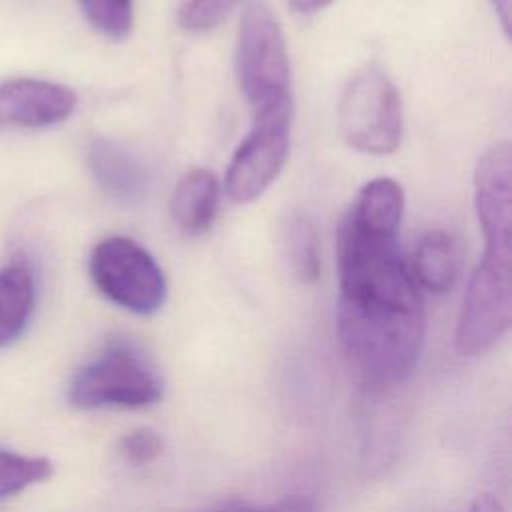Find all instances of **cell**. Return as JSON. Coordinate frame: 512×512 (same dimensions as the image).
<instances>
[{
    "label": "cell",
    "mask_w": 512,
    "mask_h": 512,
    "mask_svg": "<svg viewBox=\"0 0 512 512\" xmlns=\"http://www.w3.org/2000/svg\"><path fill=\"white\" fill-rule=\"evenodd\" d=\"M206 512H318L316 500L308 496H284L274 502L248 504V502H228Z\"/></svg>",
    "instance_id": "20"
},
{
    "label": "cell",
    "mask_w": 512,
    "mask_h": 512,
    "mask_svg": "<svg viewBox=\"0 0 512 512\" xmlns=\"http://www.w3.org/2000/svg\"><path fill=\"white\" fill-rule=\"evenodd\" d=\"M118 448H120V454L128 462L142 466V464L156 460L162 454L164 442L158 432H154L150 428H138V430H132L130 434H126L120 440Z\"/></svg>",
    "instance_id": "19"
},
{
    "label": "cell",
    "mask_w": 512,
    "mask_h": 512,
    "mask_svg": "<svg viewBox=\"0 0 512 512\" xmlns=\"http://www.w3.org/2000/svg\"><path fill=\"white\" fill-rule=\"evenodd\" d=\"M218 180L206 168H190L176 184L170 198V214L184 234L206 232L218 210Z\"/></svg>",
    "instance_id": "10"
},
{
    "label": "cell",
    "mask_w": 512,
    "mask_h": 512,
    "mask_svg": "<svg viewBox=\"0 0 512 512\" xmlns=\"http://www.w3.org/2000/svg\"><path fill=\"white\" fill-rule=\"evenodd\" d=\"M34 308V280L28 268L0 270V346L16 340Z\"/></svg>",
    "instance_id": "14"
},
{
    "label": "cell",
    "mask_w": 512,
    "mask_h": 512,
    "mask_svg": "<svg viewBox=\"0 0 512 512\" xmlns=\"http://www.w3.org/2000/svg\"><path fill=\"white\" fill-rule=\"evenodd\" d=\"M284 248L288 264L300 280L314 282L320 276V242L316 226L306 214H292L288 218Z\"/></svg>",
    "instance_id": "15"
},
{
    "label": "cell",
    "mask_w": 512,
    "mask_h": 512,
    "mask_svg": "<svg viewBox=\"0 0 512 512\" xmlns=\"http://www.w3.org/2000/svg\"><path fill=\"white\" fill-rule=\"evenodd\" d=\"M88 270L102 296L134 314H154L166 300V280L158 262L128 236L100 240L92 248Z\"/></svg>",
    "instance_id": "5"
},
{
    "label": "cell",
    "mask_w": 512,
    "mask_h": 512,
    "mask_svg": "<svg viewBox=\"0 0 512 512\" xmlns=\"http://www.w3.org/2000/svg\"><path fill=\"white\" fill-rule=\"evenodd\" d=\"M492 8L504 28V36H510V12H512V0H490Z\"/></svg>",
    "instance_id": "22"
},
{
    "label": "cell",
    "mask_w": 512,
    "mask_h": 512,
    "mask_svg": "<svg viewBox=\"0 0 512 512\" xmlns=\"http://www.w3.org/2000/svg\"><path fill=\"white\" fill-rule=\"evenodd\" d=\"M510 314V236H484V256L470 276L456 326L458 354L480 356L494 348L508 332Z\"/></svg>",
    "instance_id": "3"
},
{
    "label": "cell",
    "mask_w": 512,
    "mask_h": 512,
    "mask_svg": "<svg viewBox=\"0 0 512 512\" xmlns=\"http://www.w3.org/2000/svg\"><path fill=\"white\" fill-rule=\"evenodd\" d=\"M338 128L354 150L392 154L402 138V106L392 80L378 68L358 72L338 104Z\"/></svg>",
    "instance_id": "6"
},
{
    "label": "cell",
    "mask_w": 512,
    "mask_h": 512,
    "mask_svg": "<svg viewBox=\"0 0 512 512\" xmlns=\"http://www.w3.org/2000/svg\"><path fill=\"white\" fill-rule=\"evenodd\" d=\"M404 214V190L392 178H374L366 182L350 210L348 218L358 222L360 226L384 232H398Z\"/></svg>",
    "instance_id": "13"
},
{
    "label": "cell",
    "mask_w": 512,
    "mask_h": 512,
    "mask_svg": "<svg viewBox=\"0 0 512 512\" xmlns=\"http://www.w3.org/2000/svg\"><path fill=\"white\" fill-rule=\"evenodd\" d=\"M72 88L38 78H14L0 84V130L44 128L66 120L76 108Z\"/></svg>",
    "instance_id": "8"
},
{
    "label": "cell",
    "mask_w": 512,
    "mask_h": 512,
    "mask_svg": "<svg viewBox=\"0 0 512 512\" xmlns=\"http://www.w3.org/2000/svg\"><path fill=\"white\" fill-rule=\"evenodd\" d=\"M86 20L106 38L124 40L134 22L132 0H78Z\"/></svg>",
    "instance_id": "17"
},
{
    "label": "cell",
    "mask_w": 512,
    "mask_h": 512,
    "mask_svg": "<svg viewBox=\"0 0 512 512\" xmlns=\"http://www.w3.org/2000/svg\"><path fill=\"white\" fill-rule=\"evenodd\" d=\"M466 512H504V508H502V504L498 502V498H494V496H490V494H482V496H478V498L470 504V508H468Z\"/></svg>",
    "instance_id": "21"
},
{
    "label": "cell",
    "mask_w": 512,
    "mask_h": 512,
    "mask_svg": "<svg viewBox=\"0 0 512 512\" xmlns=\"http://www.w3.org/2000/svg\"><path fill=\"white\" fill-rule=\"evenodd\" d=\"M88 162L96 182L110 196H116L120 200H132L142 192L144 172L140 164L116 144L104 138L92 140Z\"/></svg>",
    "instance_id": "12"
},
{
    "label": "cell",
    "mask_w": 512,
    "mask_h": 512,
    "mask_svg": "<svg viewBox=\"0 0 512 512\" xmlns=\"http://www.w3.org/2000/svg\"><path fill=\"white\" fill-rule=\"evenodd\" d=\"M512 154L508 142L488 148L474 170V208L482 234H510Z\"/></svg>",
    "instance_id": "9"
},
{
    "label": "cell",
    "mask_w": 512,
    "mask_h": 512,
    "mask_svg": "<svg viewBox=\"0 0 512 512\" xmlns=\"http://www.w3.org/2000/svg\"><path fill=\"white\" fill-rule=\"evenodd\" d=\"M334 0H288L290 8L298 14H312L318 12L322 8H326L328 4H332Z\"/></svg>",
    "instance_id": "23"
},
{
    "label": "cell",
    "mask_w": 512,
    "mask_h": 512,
    "mask_svg": "<svg viewBox=\"0 0 512 512\" xmlns=\"http://www.w3.org/2000/svg\"><path fill=\"white\" fill-rule=\"evenodd\" d=\"M292 118H274L252 122L250 132L230 158L224 186L226 194L246 204L278 178L288 158Z\"/></svg>",
    "instance_id": "7"
},
{
    "label": "cell",
    "mask_w": 512,
    "mask_h": 512,
    "mask_svg": "<svg viewBox=\"0 0 512 512\" xmlns=\"http://www.w3.org/2000/svg\"><path fill=\"white\" fill-rule=\"evenodd\" d=\"M160 398L158 372L128 344L108 346L84 364L68 384V400L80 410L144 408Z\"/></svg>",
    "instance_id": "4"
},
{
    "label": "cell",
    "mask_w": 512,
    "mask_h": 512,
    "mask_svg": "<svg viewBox=\"0 0 512 512\" xmlns=\"http://www.w3.org/2000/svg\"><path fill=\"white\" fill-rule=\"evenodd\" d=\"M242 0H184L176 20L188 32H208L216 28Z\"/></svg>",
    "instance_id": "18"
},
{
    "label": "cell",
    "mask_w": 512,
    "mask_h": 512,
    "mask_svg": "<svg viewBox=\"0 0 512 512\" xmlns=\"http://www.w3.org/2000/svg\"><path fill=\"white\" fill-rule=\"evenodd\" d=\"M396 236L344 216L336 240L338 336L348 366L370 392L392 390L412 374L426 334L420 286Z\"/></svg>",
    "instance_id": "1"
},
{
    "label": "cell",
    "mask_w": 512,
    "mask_h": 512,
    "mask_svg": "<svg viewBox=\"0 0 512 512\" xmlns=\"http://www.w3.org/2000/svg\"><path fill=\"white\" fill-rule=\"evenodd\" d=\"M236 76L252 122L292 118L290 62L276 14L262 2L246 8L236 42Z\"/></svg>",
    "instance_id": "2"
},
{
    "label": "cell",
    "mask_w": 512,
    "mask_h": 512,
    "mask_svg": "<svg viewBox=\"0 0 512 512\" xmlns=\"http://www.w3.org/2000/svg\"><path fill=\"white\" fill-rule=\"evenodd\" d=\"M412 276L418 286L434 294L452 290L460 276V252L456 240L444 230L426 232L414 250Z\"/></svg>",
    "instance_id": "11"
},
{
    "label": "cell",
    "mask_w": 512,
    "mask_h": 512,
    "mask_svg": "<svg viewBox=\"0 0 512 512\" xmlns=\"http://www.w3.org/2000/svg\"><path fill=\"white\" fill-rule=\"evenodd\" d=\"M52 476V462L42 456H24L0 448V500L20 494Z\"/></svg>",
    "instance_id": "16"
}]
</instances>
